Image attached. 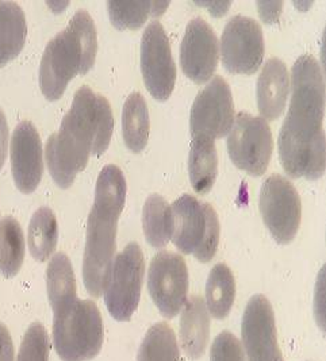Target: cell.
I'll return each mask as SVG.
<instances>
[{
    "label": "cell",
    "instance_id": "1",
    "mask_svg": "<svg viewBox=\"0 0 326 361\" xmlns=\"http://www.w3.org/2000/svg\"><path fill=\"white\" fill-rule=\"evenodd\" d=\"M325 82L320 63L311 54L293 66L291 100L279 133V154L291 178L310 180L325 172Z\"/></svg>",
    "mask_w": 326,
    "mask_h": 361
},
{
    "label": "cell",
    "instance_id": "2",
    "mask_svg": "<svg viewBox=\"0 0 326 361\" xmlns=\"http://www.w3.org/2000/svg\"><path fill=\"white\" fill-rule=\"evenodd\" d=\"M97 116V94L80 87L59 133L50 134L45 148L50 175L61 188H68L85 169L92 153Z\"/></svg>",
    "mask_w": 326,
    "mask_h": 361
},
{
    "label": "cell",
    "instance_id": "3",
    "mask_svg": "<svg viewBox=\"0 0 326 361\" xmlns=\"http://www.w3.org/2000/svg\"><path fill=\"white\" fill-rule=\"evenodd\" d=\"M53 344L63 361L95 359L103 345V319L97 303L76 299L53 312Z\"/></svg>",
    "mask_w": 326,
    "mask_h": 361
},
{
    "label": "cell",
    "instance_id": "4",
    "mask_svg": "<svg viewBox=\"0 0 326 361\" xmlns=\"http://www.w3.org/2000/svg\"><path fill=\"white\" fill-rule=\"evenodd\" d=\"M174 214L172 241L181 253L194 255L202 263L212 262L219 244V219L212 204L193 195H183L171 206Z\"/></svg>",
    "mask_w": 326,
    "mask_h": 361
},
{
    "label": "cell",
    "instance_id": "5",
    "mask_svg": "<svg viewBox=\"0 0 326 361\" xmlns=\"http://www.w3.org/2000/svg\"><path fill=\"white\" fill-rule=\"evenodd\" d=\"M118 221L91 209L87 224V241L83 256V280L94 298L104 294L116 250Z\"/></svg>",
    "mask_w": 326,
    "mask_h": 361
},
{
    "label": "cell",
    "instance_id": "6",
    "mask_svg": "<svg viewBox=\"0 0 326 361\" xmlns=\"http://www.w3.org/2000/svg\"><path fill=\"white\" fill-rule=\"evenodd\" d=\"M145 274V259L137 243L116 255L104 290V303L116 321H129L137 310Z\"/></svg>",
    "mask_w": 326,
    "mask_h": 361
},
{
    "label": "cell",
    "instance_id": "7",
    "mask_svg": "<svg viewBox=\"0 0 326 361\" xmlns=\"http://www.w3.org/2000/svg\"><path fill=\"white\" fill-rule=\"evenodd\" d=\"M227 145L236 166L253 176H260L267 171L272 156V130L264 118L240 113L234 116Z\"/></svg>",
    "mask_w": 326,
    "mask_h": 361
},
{
    "label": "cell",
    "instance_id": "8",
    "mask_svg": "<svg viewBox=\"0 0 326 361\" xmlns=\"http://www.w3.org/2000/svg\"><path fill=\"white\" fill-rule=\"evenodd\" d=\"M261 216L279 244H290L302 218V202L291 181L272 175L262 183L259 197Z\"/></svg>",
    "mask_w": 326,
    "mask_h": 361
},
{
    "label": "cell",
    "instance_id": "9",
    "mask_svg": "<svg viewBox=\"0 0 326 361\" xmlns=\"http://www.w3.org/2000/svg\"><path fill=\"white\" fill-rule=\"evenodd\" d=\"M149 295L159 312L171 319L178 315L187 302L188 269L184 259L172 252H159L147 271Z\"/></svg>",
    "mask_w": 326,
    "mask_h": 361
},
{
    "label": "cell",
    "instance_id": "10",
    "mask_svg": "<svg viewBox=\"0 0 326 361\" xmlns=\"http://www.w3.org/2000/svg\"><path fill=\"white\" fill-rule=\"evenodd\" d=\"M234 122V103L231 91L222 76H214L210 82L196 95L190 114V130L193 138H222Z\"/></svg>",
    "mask_w": 326,
    "mask_h": 361
},
{
    "label": "cell",
    "instance_id": "11",
    "mask_svg": "<svg viewBox=\"0 0 326 361\" xmlns=\"http://www.w3.org/2000/svg\"><path fill=\"white\" fill-rule=\"evenodd\" d=\"M221 57L231 73H255L264 59V35L259 22L245 16L230 18L221 37Z\"/></svg>",
    "mask_w": 326,
    "mask_h": 361
},
{
    "label": "cell",
    "instance_id": "12",
    "mask_svg": "<svg viewBox=\"0 0 326 361\" xmlns=\"http://www.w3.org/2000/svg\"><path fill=\"white\" fill-rule=\"evenodd\" d=\"M141 72L147 91L153 98L167 100L176 82V66L164 26L153 20L141 39Z\"/></svg>",
    "mask_w": 326,
    "mask_h": 361
},
{
    "label": "cell",
    "instance_id": "13",
    "mask_svg": "<svg viewBox=\"0 0 326 361\" xmlns=\"http://www.w3.org/2000/svg\"><path fill=\"white\" fill-rule=\"evenodd\" d=\"M82 50L76 35L66 27L47 45L40 64V87L45 98H61L66 85L79 73Z\"/></svg>",
    "mask_w": 326,
    "mask_h": 361
},
{
    "label": "cell",
    "instance_id": "14",
    "mask_svg": "<svg viewBox=\"0 0 326 361\" xmlns=\"http://www.w3.org/2000/svg\"><path fill=\"white\" fill-rule=\"evenodd\" d=\"M241 334L246 361H284L277 344L274 309L265 296L255 295L248 302Z\"/></svg>",
    "mask_w": 326,
    "mask_h": 361
},
{
    "label": "cell",
    "instance_id": "15",
    "mask_svg": "<svg viewBox=\"0 0 326 361\" xmlns=\"http://www.w3.org/2000/svg\"><path fill=\"white\" fill-rule=\"evenodd\" d=\"M218 57V38L212 26L203 18H194L188 23L180 45L183 72L196 84L206 82L214 76Z\"/></svg>",
    "mask_w": 326,
    "mask_h": 361
},
{
    "label": "cell",
    "instance_id": "16",
    "mask_svg": "<svg viewBox=\"0 0 326 361\" xmlns=\"http://www.w3.org/2000/svg\"><path fill=\"white\" fill-rule=\"evenodd\" d=\"M11 171L19 191L32 194L44 173V150L38 130L30 121L19 122L11 138Z\"/></svg>",
    "mask_w": 326,
    "mask_h": 361
},
{
    "label": "cell",
    "instance_id": "17",
    "mask_svg": "<svg viewBox=\"0 0 326 361\" xmlns=\"http://www.w3.org/2000/svg\"><path fill=\"white\" fill-rule=\"evenodd\" d=\"M289 92L290 75L287 66L277 57L270 59L258 79V107L265 121H275L282 115Z\"/></svg>",
    "mask_w": 326,
    "mask_h": 361
},
{
    "label": "cell",
    "instance_id": "18",
    "mask_svg": "<svg viewBox=\"0 0 326 361\" xmlns=\"http://www.w3.org/2000/svg\"><path fill=\"white\" fill-rule=\"evenodd\" d=\"M210 336V317L205 300L191 296L180 317V345L190 359H199L206 352Z\"/></svg>",
    "mask_w": 326,
    "mask_h": 361
},
{
    "label": "cell",
    "instance_id": "19",
    "mask_svg": "<svg viewBox=\"0 0 326 361\" xmlns=\"http://www.w3.org/2000/svg\"><path fill=\"white\" fill-rule=\"evenodd\" d=\"M28 34L26 16L16 1L0 0V66L14 60L23 49Z\"/></svg>",
    "mask_w": 326,
    "mask_h": 361
},
{
    "label": "cell",
    "instance_id": "20",
    "mask_svg": "<svg viewBox=\"0 0 326 361\" xmlns=\"http://www.w3.org/2000/svg\"><path fill=\"white\" fill-rule=\"evenodd\" d=\"M188 173L196 194L203 195L212 190L218 173V154L210 138H193L188 156Z\"/></svg>",
    "mask_w": 326,
    "mask_h": 361
},
{
    "label": "cell",
    "instance_id": "21",
    "mask_svg": "<svg viewBox=\"0 0 326 361\" xmlns=\"http://www.w3.org/2000/svg\"><path fill=\"white\" fill-rule=\"evenodd\" d=\"M126 180L114 164L106 165L99 173L92 209L113 219H119L126 200Z\"/></svg>",
    "mask_w": 326,
    "mask_h": 361
},
{
    "label": "cell",
    "instance_id": "22",
    "mask_svg": "<svg viewBox=\"0 0 326 361\" xmlns=\"http://www.w3.org/2000/svg\"><path fill=\"white\" fill-rule=\"evenodd\" d=\"M47 290L53 312L61 310L76 298V278L72 263L66 253H56L47 269Z\"/></svg>",
    "mask_w": 326,
    "mask_h": 361
},
{
    "label": "cell",
    "instance_id": "23",
    "mask_svg": "<svg viewBox=\"0 0 326 361\" xmlns=\"http://www.w3.org/2000/svg\"><path fill=\"white\" fill-rule=\"evenodd\" d=\"M143 228L149 245L157 249L167 247L174 234L172 207L163 197L149 195L143 209Z\"/></svg>",
    "mask_w": 326,
    "mask_h": 361
},
{
    "label": "cell",
    "instance_id": "24",
    "mask_svg": "<svg viewBox=\"0 0 326 361\" xmlns=\"http://www.w3.org/2000/svg\"><path fill=\"white\" fill-rule=\"evenodd\" d=\"M122 130L126 147L134 153L147 147L150 130L147 100L140 92H133L126 99L122 111Z\"/></svg>",
    "mask_w": 326,
    "mask_h": 361
},
{
    "label": "cell",
    "instance_id": "25",
    "mask_svg": "<svg viewBox=\"0 0 326 361\" xmlns=\"http://www.w3.org/2000/svg\"><path fill=\"white\" fill-rule=\"evenodd\" d=\"M236 298V281L227 264L212 267L206 284V309L217 319L229 315Z\"/></svg>",
    "mask_w": 326,
    "mask_h": 361
},
{
    "label": "cell",
    "instance_id": "26",
    "mask_svg": "<svg viewBox=\"0 0 326 361\" xmlns=\"http://www.w3.org/2000/svg\"><path fill=\"white\" fill-rule=\"evenodd\" d=\"M57 238L59 225L56 215L49 207H40L30 219L28 233L29 250L34 259L38 262L48 260L57 247Z\"/></svg>",
    "mask_w": 326,
    "mask_h": 361
},
{
    "label": "cell",
    "instance_id": "27",
    "mask_svg": "<svg viewBox=\"0 0 326 361\" xmlns=\"http://www.w3.org/2000/svg\"><path fill=\"white\" fill-rule=\"evenodd\" d=\"M25 260V237L16 218L6 216L0 221V272L14 278Z\"/></svg>",
    "mask_w": 326,
    "mask_h": 361
},
{
    "label": "cell",
    "instance_id": "28",
    "mask_svg": "<svg viewBox=\"0 0 326 361\" xmlns=\"http://www.w3.org/2000/svg\"><path fill=\"white\" fill-rule=\"evenodd\" d=\"M137 361H180L176 336L168 324L157 322L149 328L138 349Z\"/></svg>",
    "mask_w": 326,
    "mask_h": 361
},
{
    "label": "cell",
    "instance_id": "29",
    "mask_svg": "<svg viewBox=\"0 0 326 361\" xmlns=\"http://www.w3.org/2000/svg\"><path fill=\"white\" fill-rule=\"evenodd\" d=\"M69 30L76 35L80 50H82V61L79 73H87L95 63L98 53V34L94 23V19L88 11L79 10L73 14L69 20Z\"/></svg>",
    "mask_w": 326,
    "mask_h": 361
},
{
    "label": "cell",
    "instance_id": "30",
    "mask_svg": "<svg viewBox=\"0 0 326 361\" xmlns=\"http://www.w3.org/2000/svg\"><path fill=\"white\" fill-rule=\"evenodd\" d=\"M107 11L118 29H140L152 14V1H107Z\"/></svg>",
    "mask_w": 326,
    "mask_h": 361
},
{
    "label": "cell",
    "instance_id": "31",
    "mask_svg": "<svg viewBox=\"0 0 326 361\" xmlns=\"http://www.w3.org/2000/svg\"><path fill=\"white\" fill-rule=\"evenodd\" d=\"M49 336L40 322H34L26 330L17 361H49Z\"/></svg>",
    "mask_w": 326,
    "mask_h": 361
},
{
    "label": "cell",
    "instance_id": "32",
    "mask_svg": "<svg viewBox=\"0 0 326 361\" xmlns=\"http://www.w3.org/2000/svg\"><path fill=\"white\" fill-rule=\"evenodd\" d=\"M95 133H94V144L92 153L100 156L103 154L111 141L114 130V116L110 106V102L106 97L97 95V116H95Z\"/></svg>",
    "mask_w": 326,
    "mask_h": 361
},
{
    "label": "cell",
    "instance_id": "33",
    "mask_svg": "<svg viewBox=\"0 0 326 361\" xmlns=\"http://www.w3.org/2000/svg\"><path fill=\"white\" fill-rule=\"evenodd\" d=\"M210 361H245L240 340L230 331H222L212 343Z\"/></svg>",
    "mask_w": 326,
    "mask_h": 361
},
{
    "label": "cell",
    "instance_id": "34",
    "mask_svg": "<svg viewBox=\"0 0 326 361\" xmlns=\"http://www.w3.org/2000/svg\"><path fill=\"white\" fill-rule=\"evenodd\" d=\"M0 361H14V343L7 326L0 322Z\"/></svg>",
    "mask_w": 326,
    "mask_h": 361
},
{
    "label": "cell",
    "instance_id": "35",
    "mask_svg": "<svg viewBox=\"0 0 326 361\" xmlns=\"http://www.w3.org/2000/svg\"><path fill=\"white\" fill-rule=\"evenodd\" d=\"M282 7H283V3L282 1H277V3H258V8H259V14L262 18L264 22L267 23H272L275 22L279 16H280V11H282Z\"/></svg>",
    "mask_w": 326,
    "mask_h": 361
},
{
    "label": "cell",
    "instance_id": "36",
    "mask_svg": "<svg viewBox=\"0 0 326 361\" xmlns=\"http://www.w3.org/2000/svg\"><path fill=\"white\" fill-rule=\"evenodd\" d=\"M8 149V123L6 114L0 109V169L3 168Z\"/></svg>",
    "mask_w": 326,
    "mask_h": 361
},
{
    "label": "cell",
    "instance_id": "37",
    "mask_svg": "<svg viewBox=\"0 0 326 361\" xmlns=\"http://www.w3.org/2000/svg\"><path fill=\"white\" fill-rule=\"evenodd\" d=\"M198 6L209 8L214 17H221L228 11L231 3L230 1H207V3L205 1V3H198Z\"/></svg>",
    "mask_w": 326,
    "mask_h": 361
},
{
    "label": "cell",
    "instance_id": "38",
    "mask_svg": "<svg viewBox=\"0 0 326 361\" xmlns=\"http://www.w3.org/2000/svg\"><path fill=\"white\" fill-rule=\"evenodd\" d=\"M169 1H152V14L153 17L162 16L164 11L168 8Z\"/></svg>",
    "mask_w": 326,
    "mask_h": 361
},
{
    "label": "cell",
    "instance_id": "39",
    "mask_svg": "<svg viewBox=\"0 0 326 361\" xmlns=\"http://www.w3.org/2000/svg\"><path fill=\"white\" fill-rule=\"evenodd\" d=\"M68 4H69V1H63V3H48V6L53 8V11L54 13H61L63 11V8L64 7H68Z\"/></svg>",
    "mask_w": 326,
    "mask_h": 361
}]
</instances>
